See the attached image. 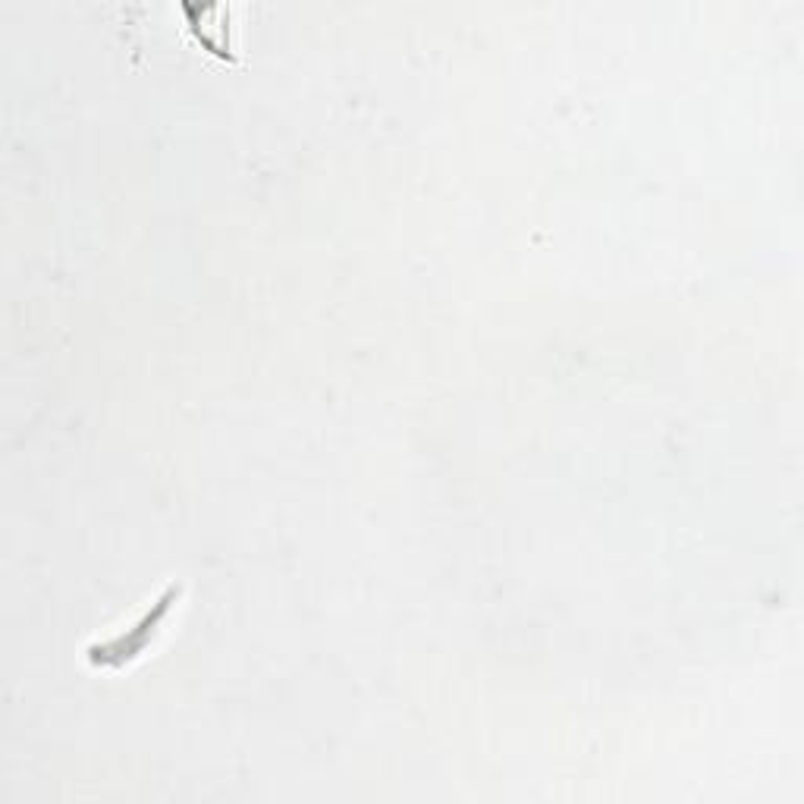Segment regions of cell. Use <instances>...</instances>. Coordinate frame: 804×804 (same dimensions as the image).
<instances>
[{
    "instance_id": "6da1fadb",
    "label": "cell",
    "mask_w": 804,
    "mask_h": 804,
    "mask_svg": "<svg viewBox=\"0 0 804 804\" xmlns=\"http://www.w3.org/2000/svg\"><path fill=\"white\" fill-rule=\"evenodd\" d=\"M183 10L189 13L192 32L199 35V42L205 44L207 51H214L217 57H233V44H229V17L221 22H211V17H214V3H202V7H189V3H183Z\"/></svg>"
}]
</instances>
